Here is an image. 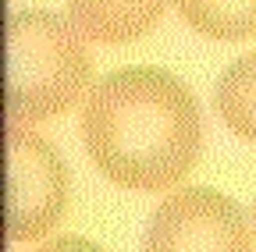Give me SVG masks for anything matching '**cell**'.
Instances as JSON below:
<instances>
[{"label": "cell", "instance_id": "2", "mask_svg": "<svg viewBox=\"0 0 256 252\" xmlns=\"http://www.w3.org/2000/svg\"><path fill=\"white\" fill-rule=\"evenodd\" d=\"M92 78V60L72 21L54 11H14L8 18V117L40 124L72 110Z\"/></svg>", "mask_w": 256, "mask_h": 252}, {"label": "cell", "instance_id": "3", "mask_svg": "<svg viewBox=\"0 0 256 252\" xmlns=\"http://www.w3.org/2000/svg\"><path fill=\"white\" fill-rule=\"evenodd\" d=\"M142 252H252V224L224 192L188 185L153 210Z\"/></svg>", "mask_w": 256, "mask_h": 252}, {"label": "cell", "instance_id": "7", "mask_svg": "<svg viewBox=\"0 0 256 252\" xmlns=\"http://www.w3.org/2000/svg\"><path fill=\"white\" fill-rule=\"evenodd\" d=\"M178 14L206 39H249L256 36V0H174Z\"/></svg>", "mask_w": 256, "mask_h": 252}, {"label": "cell", "instance_id": "4", "mask_svg": "<svg viewBox=\"0 0 256 252\" xmlns=\"http://www.w3.org/2000/svg\"><path fill=\"white\" fill-rule=\"evenodd\" d=\"M68 206V167L32 124L8 128V238L36 242Z\"/></svg>", "mask_w": 256, "mask_h": 252}, {"label": "cell", "instance_id": "8", "mask_svg": "<svg viewBox=\"0 0 256 252\" xmlns=\"http://www.w3.org/2000/svg\"><path fill=\"white\" fill-rule=\"evenodd\" d=\"M32 252H104L96 242H86L78 235H68V238H54V242H43L40 249H32Z\"/></svg>", "mask_w": 256, "mask_h": 252}, {"label": "cell", "instance_id": "6", "mask_svg": "<svg viewBox=\"0 0 256 252\" xmlns=\"http://www.w3.org/2000/svg\"><path fill=\"white\" fill-rule=\"evenodd\" d=\"M214 103L220 121L238 139L256 142V50L228 64V71L217 78Z\"/></svg>", "mask_w": 256, "mask_h": 252}, {"label": "cell", "instance_id": "9", "mask_svg": "<svg viewBox=\"0 0 256 252\" xmlns=\"http://www.w3.org/2000/svg\"><path fill=\"white\" fill-rule=\"evenodd\" d=\"M252 228H256V203H252Z\"/></svg>", "mask_w": 256, "mask_h": 252}, {"label": "cell", "instance_id": "5", "mask_svg": "<svg viewBox=\"0 0 256 252\" xmlns=\"http://www.w3.org/2000/svg\"><path fill=\"white\" fill-rule=\"evenodd\" d=\"M168 0H68V21L89 43L121 46L164 18Z\"/></svg>", "mask_w": 256, "mask_h": 252}, {"label": "cell", "instance_id": "1", "mask_svg": "<svg viewBox=\"0 0 256 252\" xmlns=\"http://www.w3.org/2000/svg\"><path fill=\"white\" fill-rule=\"evenodd\" d=\"M82 142L104 178L132 192L178 185L203 153L196 96L164 68H118L89 89Z\"/></svg>", "mask_w": 256, "mask_h": 252}]
</instances>
